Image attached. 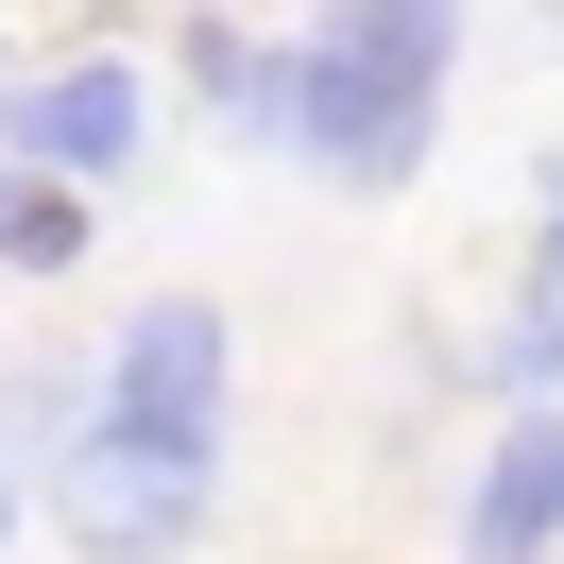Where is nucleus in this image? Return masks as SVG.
<instances>
[{
	"label": "nucleus",
	"instance_id": "nucleus-5",
	"mask_svg": "<svg viewBox=\"0 0 564 564\" xmlns=\"http://www.w3.org/2000/svg\"><path fill=\"white\" fill-rule=\"evenodd\" d=\"M564 547V411H513L462 496V564H547Z\"/></svg>",
	"mask_w": 564,
	"mask_h": 564
},
{
	"label": "nucleus",
	"instance_id": "nucleus-9",
	"mask_svg": "<svg viewBox=\"0 0 564 564\" xmlns=\"http://www.w3.org/2000/svg\"><path fill=\"white\" fill-rule=\"evenodd\" d=\"M0 206H18V154H0Z\"/></svg>",
	"mask_w": 564,
	"mask_h": 564
},
{
	"label": "nucleus",
	"instance_id": "nucleus-8",
	"mask_svg": "<svg viewBox=\"0 0 564 564\" xmlns=\"http://www.w3.org/2000/svg\"><path fill=\"white\" fill-rule=\"evenodd\" d=\"M547 291H564V206H547Z\"/></svg>",
	"mask_w": 564,
	"mask_h": 564
},
{
	"label": "nucleus",
	"instance_id": "nucleus-7",
	"mask_svg": "<svg viewBox=\"0 0 564 564\" xmlns=\"http://www.w3.org/2000/svg\"><path fill=\"white\" fill-rule=\"evenodd\" d=\"M69 427H86V377H18V393H0V445H18V462H52Z\"/></svg>",
	"mask_w": 564,
	"mask_h": 564
},
{
	"label": "nucleus",
	"instance_id": "nucleus-4",
	"mask_svg": "<svg viewBox=\"0 0 564 564\" xmlns=\"http://www.w3.org/2000/svg\"><path fill=\"white\" fill-rule=\"evenodd\" d=\"M138 120H154V86L120 69V52H86V69H52V86H18L0 104V154L35 188H86V172H120L138 154Z\"/></svg>",
	"mask_w": 564,
	"mask_h": 564
},
{
	"label": "nucleus",
	"instance_id": "nucleus-2",
	"mask_svg": "<svg viewBox=\"0 0 564 564\" xmlns=\"http://www.w3.org/2000/svg\"><path fill=\"white\" fill-rule=\"evenodd\" d=\"M35 479H52V530H69L86 564H172L188 530H206L223 462H188V445H138V427H104V411H86L69 445L35 462Z\"/></svg>",
	"mask_w": 564,
	"mask_h": 564
},
{
	"label": "nucleus",
	"instance_id": "nucleus-10",
	"mask_svg": "<svg viewBox=\"0 0 564 564\" xmlns=\"http://www.w3.org/2000/svg\"><path fill=\"white\" fill-rule=\"evenodd\" d=\"M0 530H18V479H0Z\"/></svg>",
	"mask_w": 564,
	"mask_h": 564
},
{
	"label": "nucleus",
	"instance_id": "nucleus-6",
	"mask_svg": "<svg viewBox=\"0 0 564 564\" xmlns=\"http://www.w3.org/2000/svg\"><path fill=\"white\" fill-rule=\"evenodd\" d=\"M86 257V188H35L18 172V206H0V274H69Z\"/></svg>",
	"mask_w": 564,
	"mask_h": 564
},
{
	"label": "nucleus",
	"instance_id": "nucleus-3",
	"mask_svg": "<svg viewBox=\"0 0 564 564\" xmlns=\"http://www.w3.org/2000/svg\"><path fill=\"white\" fill-rule=\"evenodd\" d=\"M223 377H240V325H223L206 291H138V308H120V343H104V393H86V411L138 427V445L223 462Z\"/></svg>",
	"mask_w": 564,
	"mask_h": 564
},
{
	"label": "nucleus",
	"instance_id": "nucleus-1",
	"mask_svg": "<svg viewBox=\"0 0 564 564\" xmlns=\"http://www.w3.org/2000/svg\"><path fill=\"white\" fill-rule=\"evenodd\" d=\"M445 52H462V0H325L291 52H206L223 120H240L257 154H308V172L343 188H411L427 154V104H445Z\"/></svg>",
	"mask_w": 564,
	"mask_h": 564
}]
</instances>
